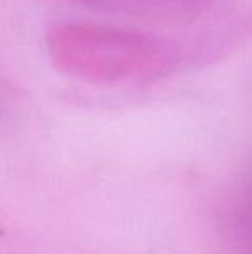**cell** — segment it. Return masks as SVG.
<instances>
[{
  "label": "cell",
  "instance_id": "6da1fadb",
  "mask_svg": "<svg viewBox=\"0 0 252 254\" xmlns=\"http://www.w3.org/2000/svg\"><path fill=\"white\" fill-rule=\"evenodd\" d=\"M45 47L61 73L94 83L149 80L169 64L166 45L151 35L94 21L54 24Z\"/></svg>",
  "mask_w": 252,
  "mask_h": 254
},
{
  "label": "cell",
  "instance_id": "7a4b0ae2",
  "mask_svg": "<svg viewBox=\"0 0 252 254\" xmlns=\"http://www.w3.org/2000/svg\"><path fill=\"white\" fill-rule=\"evenodd\" d=\"M81 2L94 3V5H112V7H149L154 0H81ZM157 3L168 2L173 5V0H155Z\"/></svg>",
  "mask_w": 252,
  "mask_h": 254
}]
</instances>
